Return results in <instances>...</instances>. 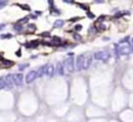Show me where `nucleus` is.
<instances>
[{"label":"nucleus","instance_id":"25","mask_svg":"<svg viewBox=\"0 0 133 122\" xmlns=\"http://www.w3.org/2000/svg\"><path fill=\"white\" fill-rule=\"evenodd\" d=\"M128 40H130V38L125 37L124 39H121V40H120V44H126V42H128Z\"/></svg>","mask_w":133,"mask_h":122},{"label":"nucleus","instance_id":"2","mask_svg":"<svg viewBox=\"0 0 133 122\" xmlns=\"http://www.w3.org/2000/svg\"><path fill=\"white\" fill-rule=\"evenodd\" d=\"M93 58L96 60H101V61H107L109 58V54L107 51H99V52H96L93 54Z\"/></svg>","mask_w":133,"mask_h":122},{"label":"nucleus","instance_id":"10","mask_svg":"<svg viewBox=\"0 0 133 122\" xmlns=\"http://www.w3.org/2000/svg\"><path fill=\"white\" fill-rule=\"evenodd\" d=\"M55 73L60 76L65 74V68H64V64H62L61 61H59L58 64H57V67H55Z\"/></svg>","mask_w":133,"mask_h":122},{"label":"nucleus","instance_id":"5","mask_svg":"<svg viewBox=\"0 0 133 122\" xmlns=\"http://www.w3.org/2000/svg\"><path fill=\"white\" fill-rule=\"evenodd\" d=\"M4 81L6 83V88L7 89H11L14 87V82H13V78H12V75H6V76H4Z\"/></svg>","mask_w":133,"mask_h":122},{"label":"nucleus","instance_id":"30","mask_svg":"<svg viewBox=\"0 0 133 122\" xmlns=\"http://www.w3.org/2000/svg\"><path fill=\"white\" fill-rule=\"evenodd\" d=\"M5 6H6V1H0V8H3Z\"/></svg>","mask_w":133,"mask_h":122},{"label":"nucleus","instance_id":"19","mask_svg":"<svg viewBox=\"0 0 133 122\" xmlns=\"http://www.w3.org/2000/svg\"><path fill=\"white\" fill-rule=\"evenodd\" d=\"M27 67H28V64H21V65H19V72L24 71V69H26Z\"/></svg>","mask_w":133,"mask_h":122},{"label":"nucleus","instance_id":"38","mask_svg":"<svg viewBox=\"0 0 133 122\" xmlns=\"http://www.w3.org/2000/svg\"><path fill=\"white\" fill-rule=\"evenodd\" d=\"M64 3H70V0H62Z\"/></svg>","mask_w":133,"mask_h":122},{"label":"nucleus","instance_id":"23","mask_svg":"<svg viewBox=\"0 0 133 122\" xmlns=\"http://www.w3.org/2000/svg\"><path fill=\"white\" fill-rule=\"evenodd\" d=\"M27 20H28V18H23V19H20V20L18 21L17 24H19V25H23V24H25V22H27Z\"/></svg>","mask_w":133,"mask_h":122},{"label":"nucleus","instance_id":"17","mask_svg":"<svg viewBox=\"0 0 133 122\" xmlns=\"http://www.w3.org/2000/svg\"><path fill=\"white\" fill-rule=\"evenodd\" d=\"M51 14L52 15H59V14H60V11L54 8V6H52L51 7Z\"/></svg>","mask_w":133,"mask_h":122},{"label":"nucleus","instance_id":"24","mask_svg":"<svg viewBox=\"0 0 133 122\" xmlns=\"http://www.w3.org/2000/svg\"><path fill=\"white\" fill-rule=\"evenodd\" d=\"M86 14H87V17H88L90 19H94V18H96V15H94L92 12H90V11H87V12H86Z\"/></svg>","mask_w":133,"mask_h":122},{"label":"nucleus","instance_id":"27","mask_svg":"<svg viewBox=\"0 0 133 122\" xmlns=\"http://www.w3.org/2000/svg\"><path fill=\"white\" fill-rule=\"evenodd\" d=\"M73 39H75V40H78V41H80V40H81V39H82V38L80 37V35H79V34H77V33H75L74 35H73Z\"/></svg>","mask_w":133,"mask_h":122},{"label":"nucleus","instance_id":"29","mask_svg":"<svg viewBox=\"0 0 133 122\" xmlns=\"http://www.w3.org/2000/svg\"><path fill=\"white\" fill-rule=\"evenodd\" d=\"M104 19H106V17H105V15H101V17L98 18V21H99V22H101V21H104Z\"/></svg>","mask_w":133,"mask_h":122},{"label":"nucleus","instance_id":"7","mask_svg":"<svg viewBox=\"0 0 133 122\" xmlns=\"http://www.w3.org/2000/svg\"><path fill=\"white\" fill-rule=\"evenodd\" d=\"M54 69H55V67L52 64L47 65V66H46V71H45V76H47V78H53V75H54Z\"/></svg>","mask_w":133,"mask_h":122},{"label":"nucleus","instance_id":"4","mask_svg":"<svg viewBox=\"0 0 133 122\" xmlns=\"http://www.w3.org/2000/svg\"><path fill=\"white\" fill-rule=\"evenodd\" d=\"M84 59H85V55L84 54L77 56V60L74 61V69H77V71H81L82 64H84Z\"/></svg>","mask_w":133,"mask_h":122},{"label":"nucleus","instance_id":"35","mask_svg":"<svg viewBox=\"0 0 133 122\" xmlns=\"http://www.w3.org/2000/svg\"><path fill=\"white\" fill-rule=\"evenodd\" d=\"M5 27H6V24H0V30L4 29Z\"/></svg>","mask_w":133,"mask_h":122},{"label":"nucleus","instance_id":"3","mask_svg":"<svg viewBox=\"0 0 133 122\" xmlns=\"http://www.w3.org/2000/svg\"><path fill=\"white\" fill-rule=\"evenodd\" d=\"M12 78H13V82H14V86L17 87H23L24 85V76L21 73H15V74H12Z\"/></svg>","mask_w":133,"mask_h":122},{"label":"nucleus","instance_id":"6","mask_svg":"<svg viewBox=\"0 0 133 122\" xmlns=\"http://www.w3.org/2000/svg\"><path fill=\"white\" fill-rule=\"evenodd\" d=\"M37 72L35 71H31V72H28L27 75L25 76V81L27 82V83H31V82H33L35 79H37Z\"/></svg>","mask_w":133,"mask_h":122},{"label":"nucleus","instance_id":"18","mask_svg":"<svg viewBox=\"0 0 133 122\" xmlns=\"http://www.w3.org/2000/svg\"><path fill=\"white\" fill-rule=\"evenodd\" d=\"M14 29H15V32H21L23 30V26L19 24H15L14 25Z\"/></svg>","mask_w":133,"mask_h":122},{"label":"nucleus","instance_id":"8","mask_svg":"<svg viewBox=\"0 0 133 122\" xmlns=\"http://www.w3.org/2000/svg\"><path fill=\"white\" fill-rule=\"evenodd\" d=\"M119 52L120 55H128L132 52V48L128 45H123V46H119Z\"/></svg>","mask_w":133,"mask_h":122},{"label":"nucleus","instance_id":"34","mask_svg":"<svg viewBox=\"0 0 133 122\" xmlns=\"http://www.w3.org/2000/svg\"><path fill=\"white\" fill-rule=\"evenodd\" d=\"M28 28H31V30H34L35 29V26H34V25H28Z\"/></svg>","mask_w":133,"mask_h":122},{"label":"nucleus","instance_id":"37","mask_svg":"<svg viewBox=\"0 0 133 122\" xmlns=\"http://www.w3.org/2000/svg\"><path fill=\"white\" fill-rule=\"evenodd\" d=\"M94 1H96V3H101L102 0H94Z\"/></svg>","mask_w":133,"mask_h":122},{"label":"nucleus","instance_id":"12","mask_svg":"<svg viewBox=\"0 0 133 122\" xmlns=\"http://www.w3.org/2000/svg\"><path fill=\"white\" fill-rule=\"evenodd\" d=\"M46 66L47 65H44V66H41L40 68H39V71L37 72V76L38 78H42L45 75V71H46Z\"/></svg>","mask_w":133,"mask_h":122},{"label":"nucleus","instance_id":"13","mask_svg":"<svg viewBox=\"0 0 133 122\" xmlns=\"http://www.w3.org/2000/svg\"><path fill=\"white\" fill-rule=\"evenodd\" d=\"M64 25H65V21L61 20V19H58V20L54 21V24H53V27H54V28H61Z\"/></svg>","mask_w":133,"mask_h":122},{"label":"nucleus","instance_id":"21","mask_svg":"<svg viewBox=\"0 0 133 122\" xmlns=\"http://www.w3.org/2000/svg\"><path fill=\"white\" fill-rule=\"evenodd\" d=\"M18 6L20 7V8H23V10H25V11H31V7L27 6V5H19V4H18Z\"/></svg>","mask_w":133,"mask_h":122},{"label":"nucleus","instance_id":"28","mask_svg":"<svg viewBox=\"0 0 133 122\" xmlns=\"http://www.w3.org/2000/svg\"><path fill=\"white\" fill-rule=\"evenodd\" d=\"M50 35H51V34H50V32H42V33L40 34V37H42V38H45V37H50Z\"/></svg>","mask_w":133,"mask_h":122},{"label":"nucleus","instance_id":"1","mask_svg":"<svg viewBox=\"0 0 133 122\" xmlns=\"http://www.w3.org/2000/svg\"><path fill=\"white\" fill-rule=\"evenodd\" d=\"M74 61L75 60H74V58H73V54L70 53V54H68V58L62 62V64H64V68H65L68 73H73V72L75 71L74 69Z\"/></svg>","mask_w":133,"mask_h":122},{"label":"nucleus","instance_id":"40","mask_svg":"<svg viewBox=\"0 0 133 122\" xmlns=\"http://www.w3.org/2000/svg\"><path fill=\"white\" fill-rule=\"evenodd\" d=\"M0 1H3V0H0Z\"/></svg>","mask_w":133,"mask_h":122},{"label":"nucleus","instance_id":"11","mask_svg":"<svg viewBox=\"0 0 133 122\" xmlns=\"http://www.w3.org/2000/svg\"><path fill=\"white\" fill-rule=\"evenodd\" d=\"M1 62H3V67L4 68H10L11 66H13L14 62L11 60H6V59H1Z\"/></svg>","mask_w":133,"mask_h":122},{"label":"nucleus","instance_id":"32","mask_svg":"<svg viewBox=\"0 0 133 122\" xmlns=\"http://www.w3.org/2000/svg\"><path fill=\"white\" fill-rule=\"evenodd\" d=\"M15 55H17V56H21V51L20 49H18V51L15 52Z\"/></svg>","mask_w":133,"mask_h":122},{"label":"nucleus","instance_id":"20","mask_svg":"<svg viewBox=\"0 0 133 122\" xmlns=\"http://www.w3.org/2000/svg\"><path fill=\"white\" fill-rule=\"evenodd\" d=\"M78 6L80 7V8H82V10H85L86 12H87V11L90 10V7L87 6V5H85V4H78Z\"/></svg>","mask_w":133,"mask_h":122},{"label":"nucleus","instance_id":"36","mask_svg":"<svg viewBox=\"0 0 133 122\" xmlns=\"http://www.w3.org/2000/svg\"><path fill=\"white\" fill-rule=\"evenodd\" d=\"M35 14H37V15H41V14H42V12H41V11H37V12H35Z\"/></svg>","mask_w":133,"mask_h":122},{"label":"nucleus","instance_id":"26","mask_svg":"<svg viewBox=\"0 0 133 122\" xmlns=\"http://www.w3.org/2000/svg\"><path fill=\"white\" fill-rule=\"evenodd\" d=\"M81 29H82V26H81V25H75V27H74L75 32H79V30H81Z\"/></svg>","mask_w":133,"mask_h":122},{"label":"nucleus","instance_id":"31","mask_svg":"<svg viewBox=\"0 0 133 122\" xmlns=\"http://www.w3.org/2000/svg\"><path fill=\"white\" fill-rule=\"evenodd\" d=\"M80 18L79 17H77V18H72V19H70V21H72V22H74V21H77V20H79Z\"/></svg>","mask_w":133,"mask_h":122},{"label":"nucleus","instance_id":"15","mask_svg":"<svg viewBox=\"0 0 133 122\" xmlns=\"http://www.w3.org/2000/svg\"><path fill=\"white\" fill-rule=\"evenodd\" d=\"M52 41V44L53 45H59V44H61V38H59V37H53L51 39Z\"/></svg>","mask_w":133,"mask_h":122},{"label":"nucleus","instance_id":"33","mask_svg":"<svg viewBox=\"0 0 133 122\" xmlns=\"http://www.w3.org/2000/svg\"><path fill=\"white\" fill-rule=\"evenodd\" d=\"M47 3L50 4V6H53V5H54V1H53V0H47Z\"/></svg>","mask_w":133,"mask_h":122},{"label":"nucleus","instance_id":"16","mask_svg":"<svg viewBox=\"0 0 133 122\" xmlns=\"http://www.w3.org/2000/svg\"><path fill=\"white\" fill-rule=\"evenodd\" d=\"M12 34L11 33H7V34H1L0 35V39H3V40H7V39H12Z\"/></svg>","mask_w":133,"mask_h":122},{"label":"nucleus","instance_id":"14","mask_svg":"<svg viewBox=\"0 0 133 122\" xmlns=\"http://www.w3.org/2000/svg\"><path fill=\"white\" fill-rule=\"evenodd\" d=\"M113 52H114V56H116V59L118 60V59H120V52H119V45L116 44L114 46H113Z\"/></svg>","mask_w":133,"mask_h":122},{"label":"nucleus","instance_id":"39","mask_svg":"<svg viewBox=\"0 0 133 122\" xmlns=\"http://www.w3.org/2000/svg\"><path fill=\"white\" fill-rule=\"evenodd\" d=\"M4 88V87H3V86H1V85H0V89H3Z\"/></svg>","mask_w":133,"mask_h":122},{"label":"nucleus","instance_id":"22","mask_svg":"<svg viewBox=\"0 0 133 122\" xmlns=\"http://www.w3.org/2000/svg\"><path fill=\"white\" fill-rule=\"evenodd\" d=\"M97 29H99V30H105L106 29V26L104 24H99L98 26H97Z\"/></svg>","mask_w":133,"mask_h":122},{"label":"nucleus","instance_id":"9","mask_svg":"<svg viewBox=\"0 0 133 122\" xmlns=\"http://www.w3.org/2000/svg\"><path fill=\"white\" fill-rule=\"evenodd\" d=\"M93 61V56L92 55H87L85 59H84V64H82V69H88L92 65Z\"/></svg>","mask_w":133,"mask_h":122}]
</instances>
